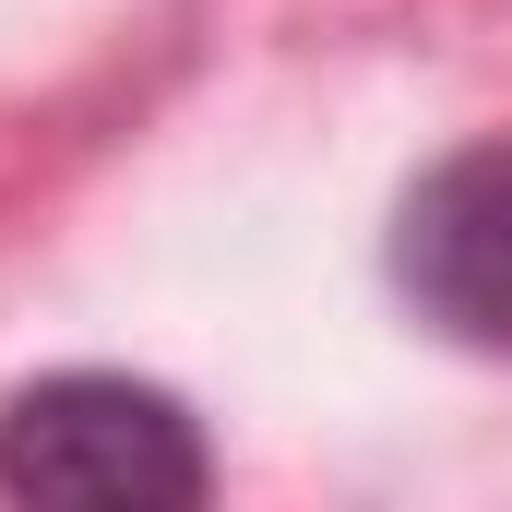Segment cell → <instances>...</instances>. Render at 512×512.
I'll return each instance as SVG.
<instances>
[{"mask_svg": "<svg viewBox=\"0 0 512 512\" xmlns=\"http://www.w3.org/2000/svg\"><path fill=\"white\" fill-rule=\"evenodd\" d=\"M393 286H405L417 322H441L453 346L512 358V131L453 143V155L393 203Z\"/></svg>", "mask_w": 512, "mask_h": 512, "instance_id": "cell-2", "label": "cell"}, {"mask_svg": "<svg viewBox=\"0 0 512 512\" xmlns=\"http://www.w3.org/2000/svg\"><path fill=\"white\" fill-rule=\"evenodd\" d=\"M0 489L36 512H191L215 453L179 393L131 370H48L0 405Z\"/></svg>", "mask_w": 512, "mask_h": 512, "instance_id": "cell-1", "label": "cell"}]
</instances>
